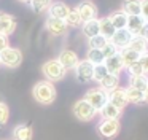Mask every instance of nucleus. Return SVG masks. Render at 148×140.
Instances as JSON below:
<instances>
[{
    "mask_svg": "<svg viewBox=\"0 0 148 140\" xmlns=\"http://www.w3.org/2000/svg\"><path fill=\"white\" fill-rule=\"evenodd\" d=\"M89 40V48H97V49H102L107 43H108V38H105L103 35H96L92 38H88Z\"/></svg>",
    "mask_w": 148,
    "mask_h": 140,
    "instance_id": "nucleus-32",
    "label": "nucleus"
},
{
    "mask_svg": "<svg viewBox=\"0 0 148 140\" xmlns=\"http://www.w3.org/2000/svg\"><path fill=\"white\" fill-rule=\"evenodd\" d=\"M112 24L115 25V29H126V24H127V14L124 11H115L108 16Z\"/></svg>",
    "mask_w": 148,
    "mask_h": 140,
    "instance_id": "nucleus-24",
    "label": "nucleus"
},
{
    "mask_svg": "<svg viewBox=\"0 0 148 140\" xmlns=\"http://www.w3.org/2000/svg\"><path fill=\"white\" fill-rule=\"evenodd\" d=\"M16 30V19L8 13H0V34L11 35Z\"/></svg>",
    "mask_w": 148,
    "mask_h": 140,
    "instance_id": "nucleus-14",
    "label": "nucleus"
},
{
    "mask_svg": "<svg viewBox=\"0 0 148 140\" xmlns=\"http://www.w3.org/2000/svg\"><path fill=\"white\" fill-rule=\"evenodd\" d=\"M42 72H43V75H45V78L53 83V81H59V80L64 78L67 70L62 67V64L59 62L58 59H51V60H46V62L43 64Z\"/></svg>",
    "mask_w": 148,
    "mask_h": 140,
    "instance_id": "nucleus-2",
    "label": "nucleus"
},
{
    "mask_svg": "<svg viewBox=\"0 0 148 140\" xmlns=\"http://www.w3.org/2000/svg\"><path fill=\"white\" fill-rule=\"evenodd\" d=\"M132 37H134V35H132L127 29H118V30L113 34V37L110 38V41H112V43L118 48V49H121V48L127 46Z\"/></svg>",
    "mask_w": 148,
    "mask_h": 140,
    "instance_id": "nucleus-13",
    "label": "nucleus"
},
{
    "mask_svg": "<svg viewBox=\"0 0 148 140\" xmlns=\"http://www.w3.org/2000/svg\"><path fill=\"white\" fill-rule=\"evenodd\" d=\"M88 60H89L92 65H99V64H103L105 56H103L102 49H97V48H89V51H88Z\"/></svg>",
    "mask_w": 148,
    "mask_h": 140,
    "instance_id": "nucleus-26",
    "label": "nucleus"
},
{
    "mask_svg": "<svg viewBox=\"0 0 148 140\" xmlns=\"http://www.w3.org/2000/svg\"><path fill=\"white\" fill-rule=\"evenodd\" d=\"M29 3L35 13H43L51 6V0H30Z\"/></svg>",
    "mask_w": 148,
    "mask_h": 140,
    "instance_id": "nucleus-29",
    "label": "nucleus"
},
{
    "mask_svg": "<svg viewBox=\"0 0 148 140\" xmlns=\"http://www.w3.org/2000/svg\"><path fill=\"white\" fill-rule=\"evenodd\" d=\"M8 46H10V43H8V35L0 34V51H3Z\"/></svg>",
    "mask_w": 148,
    "mask_h": 140,
    "instance_id": "nucleus-38",
    "label": "nucleus"
},
{
    "mask_svg": "<svg viewBox=\"0 0 148 140\" xmlns=\"http://www.w3.org/2000/svg\"><path fill=\"white\" fill-rule=\"evenodd\" d=\"M96 113H97V110L86 100V99H80V100H77L73 105V115L80 121H91L96 116Z\"/></svg>",
    "mask_w": 148,
    "mask_h": 140,
    "instance_id": "nucleus-5",
    "label": "nucleus"
},
{
    "mask_svg": "<svg viewBox=\"0 0 148 140\" xmlns=\"http://www.w3.org/2000/svg\"><path fill=\"white\" fill-rule=\"evenodd\" d=\"M77 11H78V14H80L81 21L86 22V21L94 19L97 16V6L94 5L92 2H89V0H84V2H81L80 5H78Z\"/></svg>",
    "mask_w": 148,
    "mask_h": 140,
    "instance_id": "nucleus-10",
    "label": "nucleus"
},
{
    "mask_svg": "<svg viewBox=\"0 0 148 140\" xmlns=\"http://www.w3.org/2000/svg\"><path fill=\"white\" fill-rule=\"evenodd\" d=\"M131 49L137 51V53H145V51H148V40L143 37V35H134V37L131 38V41H129L127 45Z\"/></svg>",
    "mask_w": 148,
    "mask_h": 140,
    "instance_id": "nucleus-20",
    "label": "nucleus"
},
{
    "mask_svg": "<svg viewBox=\"0 0 148 140\" xmlns=\"http://www.w3.org/2000/svg\"><path fill=\"white\" fill-rule=\"evenodd\" d=\"M142 35H143V37L148 40V21H147V24H145V27H143V32H142Z\"/></svg>",
    "mask_w": 148,
    "mask_h": 140,
    "instance_id": "nucleus-39",
    "label": "nucleus"
},
{
    "mask_svg": "<svg viewBox=\"0 0 148 140\" xmlns=\"http://www.w3.org/2000/svg\"><path fill=\"white\" fill-rule=\"evenodd\" d=\"M103 65H105L107 70H108L110 73H113V75H119V73L126 69L124 62H123L121 56H119V51L116 54H113V56L107 57V59L103 60Z\"/></svg>",
    "mask_w": 148,
    "mask_h": 140,
    "instance_id": "nucleus-11",
    "label": "nucleus"
},
{
    "mask_svg": "<svg viewBox=\"0 0 148 140\" xmlns=\"http://www.w3.org/2000/svg\"><path fill=\"white\" fill-rule=\"evenodd\" d=\"M23 62V53L18 48H5L3 51H0V64L8 69H16Z\"/></svg>",
    "mask_w": 148,
    "mask_h": 140,
    "instance_id": "nucleus-3",
    "label": "nucleus"
},
{
    "mask_svg": "<svg viewBox=\"0 0 148 140\" xmlns=\"http://www.w3.org/2000/svg\"><path fill=\"white\" fill-rule=\"evenodd\" d=\"M48 11H49V16H53V18L65 19L69 16V13H70V8H69V5H65L64 2H54V3H51Z\"/></svg>",
    "mask_w": 148,
    "mask_h": 140,
    "instance_id": "nucleus-16",
    "label": "nucleus"
},
{
    "mask_svg": "<svg viewBox=\"0 0 148 140\" xmlns=\"http://www.w3.org/2000/svg\"><path fill=\"white\" fill-rule=\"evenodd\" d=\"M99 84H100V88H103L105 91H110V89L116 88V86L119 84V76L118 75H113V73H108V75H107L105 78L99 83Z\"/></svg>",
    "mask_w": 148,
    "mask_h": 140,
    "instance_id": "nucleus-27",
    "label": "nucleus"
},
{
    "mask_svg": "<svg viewBox=\"0 0 148 140\" xmlns=\"http://www.w3.org/2000/svg\"><path fill=\"white\" fill-rule=\"evenodd\" d=\"M108 102H110V104H113L116 108L123 110V108L129 104L127 97H126V89L119 88V86L110 89V91H108Z\"/></svg>",
    "mask_w": 148,
    "mask_h": 140,
    "instance_id": "nucleus-8",
    "label": "nucleus"
},
{
    "mask_svg": "<svg viewBox=\"0 0 148 140\" xmlns=\"http://www.w3.org/2000/svg\"><path fill=\"white\" fill-rule=\"evenodd\" d=\"M67 22H65V19H59V18H53V16H49L48 19H46V30L49 32L51 35H62L65 34V30H67Z\"/></svg>",
    "mask_w": 148,
    "mask_h": 140,
    "instance_id": "nucleus-9",
    "label": "nucleus"
},
{
    "mask_svg": "<svg viewBox=\"0 0 148 140\" xmlns=\"http://www.w3.org/2000/svg\"><path fill=\"white\" fill-rule=\"evenodd\" d=\"M75 73H77V80L81 83H88L92 80V73H94V65L89 62L88 59L80 60L75 67Z\"/></svg>",
    "mask_w": 148,
    "mask_h": 140,
    "instance_id": "nucleus-7",
    "label": "nucleus"
},
{
    "mask_svg": "<svg viewBox=\"0 0 148 140\" xmlns=\"http://www.w3.org/2000/svg\"><path fill=\"white\" fill-rule=\"evenodd\" d=\"M145 24H147V21H145L140 14H137V16H127V24H126V29H127L132 35H142Z\"/></svg>",
    "mask_w": 148,
    "mask_h": 140,
    "instance_id": "nucleus-15",
    "label": "nucleus"
},
{
    "mask_svg": "<svg viewBox=\"0 0 148 140\" xmlns=\"http://www.w3.org/2000/svg\"><path fill=\"white\" fill-rule=\"evenodd\" d=\"M81 25H83V34L86 38H92L100 34V24H99V19L97 18L89 19V21L83 22Z\"/></svg>",
    "mask_w": 148,
    "mask_h": 140,
    "instance_id": "nucleus-18",
    "label": "nucleus"
},
{
    "mask_svg": "<svg viewBox=\"0 0 148 140\" xmlns=\"http://www.w3.org/2000/svg\"><path fill=\"white\" fill-rule=\"evenodd\" d=\"M100 115H102V119H119L121 116V110L116 108L113 104H105V107L100 110Z\"/></svg>",
    "mask_w": 148,
    "mask_h": 140,
    "instance_id": "nucleus-22",
    "label": "nucleus"
},
{
    "mask_svg": "<svg viewBox=\"0 0 148 140\" xmlns=\"http://www.w3.org/2000/svg\"><path fill=\"white\" fill-rule=\"evenodd\" d=\"M126 97H127V102H129V104H140V102L145 100L143 91H140V89H135V88H131V86L126 89Z\"/></svg>",
    "mask_w": 148,
    "mask_h": 140,
    "instance_id": "nucleus-25",
    "label": "nucleus"
},
{
    "mask_svg": "<svg viewBox=\"0 0 148 140\" xmlns=\"http://www.w3.org/2000/svg\"><path fill=\"white\" fill-rule=\"evenodd\" d=\"M19 2H23V3H26V2H30V0H19Z\"/></svg>",
    "mask_w": 148,
    "mask_h": 140,
    "instance_id": "nucleus-41",
    "label": "nucleus"
},
{
    "mask_svg": "<svg viewBox=\"0 0 148 140\" xmlns=\"http://www.w3.org/2000/svg\"><path fill=\"white\" fill-rule=\"evenodd\" d=\"M138 62L142 64V67H143V72L148 73V51H145V53L140 54V59H138Z\"/></svg>",
    "mask_w": 148,
    "mask_h": 140,
    "instance_id": "nucleus-37",
    "label": "nucleus"
},
{
    "mask_svg": "<svg viewBox=\"0 0 148 140\" xmlns=\"http://www.w3.org/2000/svg\"><path fill=\"white\" fill-rule=\"evenodd\" d=\"M8 118H10V108H8V105L0 99V126L7 124Z\"/></svg>",
    "mask_w": 148,
    "mask_h": 140,
    "instance_id": "nucleus-33",
    "label": "nucleus"
},
{
    "mask_svg": "<svg viewBox=\"0 0 148 140\" xmlns=\"http://www.w3.org/2000/svg\"><path fill=\"white\" fill-rule=\"evenodd\" d=\"M140 0H124L121 5V11H124L127 16H137L140 14Z\"/></svg>",
    "mask_w": 148,
    "mask_h": 140,
    "instance_id": "nucleus-21",
    "label": "nucleus"
},
{
    "mask_svg": "<svg viewBox=\"0 0 148 140\" xmlns=\"http://www.w3.org/2000/svg\"><path fill=\"white\" fill-rule=\"evenodd\" d=\"M108 70H107V67L103 65V64H99V65H94V73H92V80L97 83H100L103 78H105L107 75H108Z\"/></svg>",
    "mask_w": 148,
    "mask_h": 140,
    "instance_id": "nucleus-30",
    "label": "nucleus"
},
{
    "mask_svg": "<svg viewBox=\"0 0 148 140\" xmlns=\"http://www.w3.org/2000/svg\"><path fill=\"white\" fill-rule=\"evenodd\" d=\"M99 24H100V35H103L105 38H112L113 37V34L116 32V29H115V25L112 24V21H110V18L107 16V18H102V19H99Z\"/></svg>",
    "mask_w": 148,
    "mask_h": 140,
    "instance_id": "nucleus-23",
    "label": "nucleus"
},
{
    "mask_svg": "<svg viewBox=\"0 0 148 140\" xmlns=\"http://www.w3.org/2000/svg\"><path fill=\"white\" fill-rule=\"evenodd\" d=\"M88 102L96 108L97 111H100L105 104H108V91H105L103 88H94V89H89L84 95Z\"/></svg>",
    "mask_w": 148,
    "mask_h": 140,
    "instance_id": "nucleus-4",
    "label": "nucleus"
},
{
    "mask_svg": "<svg viewBox=\"0 0 148 140\" xmlns=\"http://www.w3.org/2000/svg\"><path fill=\"white\" fill-rule=\"evenodd\" d=\"M142 6H140V16L145 19V21H148V0H140Z\"/></svg>",
    "mask_w": 148,
    "mask_h": 140,
    "instance_id": "nucleus-36",
    "label": "nucleus"
},
{
    "mask_svg": "<svg viewBox=\"0 0 148 140\" xmlns=\"http://www.w3.org/2000/svg\"><path fill=\"white\" fill-rule=\"evenodd\" d=\"M58 60L62 64V67H64L65 70H70V69H75L77 67V64L80 62V59H78L77 53L72 49H62L61 54H59Z\"/></svg>",
    "mask_w": 148,
    "mask_h": 140,
    "instance_id": "nucleus-12",
    "label": "nucleus"
},
{
    "mask_svg": "<svg viewBox=\"0 0 148 140\" xmlns=\"http://www.w3.org/2000/svg\"><path fill=\"white\" fill-rule=\"evenodd\" d=\"M119 129H121L119 119H100L99 126H97L99 134L105 139H112V137L118 135Z\"/></svg>",
    "mask_w": 148,
    "mask_h": 140,
    "instance_id": "nucleus-6",
    "label": "nucleus"
},
{
    "mask_svg": "<svg viewBox=\"0 0 148 140\" xmlns=\"http://www.w3.org/2000/svg\"><path fill=\"white\" fill-rule=\"evenodd\" d=\"M56 88L51 81H38L32 88V95L38 104L42 105H51L56 100Z\"/></svg>",
    "mask_w": 148,
    "mask_h": 140,
    "instance_id": "nucleus-1",
    "label": "nucleus"
},
{
    "mask_svg": "<svg viewBox=\"0 0 148 140\" xmlns=\"http://www.w3.org/2000/svg\"><path fill=\"white\" fill-rule=\"evenodd\" d=\"M126 69H127V72H129V75L131 76H137V75H143V67H142V64L138 62H134V64H131V65L129 67H126Z\"/></svg>",
    "mask_w": 148,
    "mask_h": 140,
    "instance_id": "nucleus-34",
    "label": "nucleus"
},
{
    "mask_svg": "<svg viewBox=\"0 0 148 140\" xmlns=\"http://www.w3.org/2000/svg\"><path fill=\"white\" fill-rule=\"evenodd\" d=\"M65 22H67V25H70V27H78V25L83 24V21H81V18H80L77 10H70L69 16L65 18Z\"/></svg>",
    "mask_w": 148,
    "mask_h": 140,
    "instance_id": "nucleus-31",
    "label": "nucleus"
},
{
    "mask_svg": "<svg viewBox=\"0 0 148 140\" xmlns=\"http://www.w3.org/2000/svg\"><path fill=\"white\" fill-rule=\"evenodd\" d=\"M147 84H148V78L145 73L143 75H137V76H131V80H129V86L135 89H140V91H145Z\"/></svg>",
    "mask_w": 148,
    "mask_h": 140,
    "instance_id": "nucleus-28",
    "label": "nucleus"
},
{
    "mask_svg": "<svg viewBox=\"0 0 148 140\" xmlns=\"http://www.w3.org/2000/svg\"><path fill=\"white\" fill-rule=\"evenodd\" d=\"M143 95H145V100L148 102V84H147V88H145V91H143Z\"/></svg>",
    "mask_w": 148,
    "mask_h": 140,
    "instance_id": "nucleus-40",
    "label": "nucleus"
},
{
    "mask_svg": "<svg viewBox=\"0 0 148 140\" xmlns=\"http://www.w3.org/2000/svg\"><path fill=\"white\" fill-rule=\"evenodd\" d=\"M119 56H121L123 62H124V67H129L131 64L137 62V60L140 59V53H137V51L131 49L129 46L121 48V49H119Z\"/></svg>",
    "mask_w": 148,
    "mask_h": 140,
    "instance_id": "nucleus-19",
    "label": "nucleus"
},
{
    "mask_svg": "<svg viewBox=\"0 0 148 140\" xmlns=\"http://www.w3.org/2000/svg\"><path fill=\"white\" fill-rule=\"evenodd\" d=\"M34 130L27 124H18L13 129V140H32Z\"/></svg>",
    "mask_w": 148,
    "mask_h": 140,
    "instance_id": "nucleus-17",
    "label": "nucleus"
},
{
    "mask_svg": "<svg viewBox=\"0 0 148 140\" xmlns=\"http://www.w3.org/2000/svg\"><path fill=\"white\" fill-rule=\"evenodd\" d=\"M118 51H119V49H118V48H116L110 40H108V43H107L105 46L102 48V53H103V56H105V59H107V57H110V56H113V54H116Z\"/></svg>",
    "mask_w": 148,
    "mask_h": 140,
    "instance_id": "nucleus-35",
    "label": "nucleus"
}]
</instances>
